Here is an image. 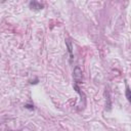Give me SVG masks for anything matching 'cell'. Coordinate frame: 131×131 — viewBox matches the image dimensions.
I'll list each match as a JSON object with an SVG mask.
<instances>
[{
	"label": "cell",
	"mask_w": 131,
	"mask_h": 131,
	"mask_svg": "<svg viewBox=\"0 0 131 131\" xmlns=\"http://www.w3.org/2000/svg\"><path fill=\"white\" fill-rule=\"evenodd\" d=\"M73 74H74V80H75V84H80V83H82V70H81V68L80 67H76L75 69H74V72H73Z\"/></svg>",
	"instance_id": "cell-1"
},
{
	"label": "cell",
	"mask_w": 131,
	"mask_h": 131,
	"mask_svg": "<svg viewBox=\"0 0 131 131\" xmlns=\"http://www.w3.org/2000/svg\"><path fill=\"white\" fill-rule=\"evenodd\" d=\"M29 6H30V8L32 9V10H41V9H43V4H41L40 2H38V1H31L30 3H29Z\"/></svg>",
	"instance_id": "cell-2"
},
{
	"label": "cell",
	"mask_w": 131,
	"mask_h": 131,
	"mask_svg": "<svg viewBox=\"0 0 131 131\" xmlns=\"http://www.w3.org/2000/svg\"><path fill=\"white\" fill-rule=\"evenodd\" d=\"M66 43H67V46H68V49H69V53H70V56H71V59L73 58V48H72V44L71 42L67 39L66 40Z\"/></svg>",
	"instance_id": "cell-3"
},
{
	"label": "cell",
	"mask_w": 131,
	"mask_h": 131,
	"mask_svg": "<svg viewBox=\"0 0 131 131\" xmlns=\"http://www.w3.org/2000/svg\"><path fill=\"white\" fill-rule=\"evenodd\" d=\"M126 97H127L128 101H130V100H131V95H130V89H129L128 85L126 86Z\"/></svg>",
	"instance_id": "cell-4"
},
{
	"label": "cell",
	"mask_w": 131,
	"mask_h": 131,
	"mask_svg": "<svg viewBox=\"0 0 131 131\" xmlns=\"http://www.w3.org/2000/svg\"><path fill=\"white\" fill-rule=\"evenodd\" d=\"M25 107L30 108V110H34V106H33V105H30V104H26V105H25Z\"/></svg>",
	"instance_id": "cell-5"
}]
</instances>
